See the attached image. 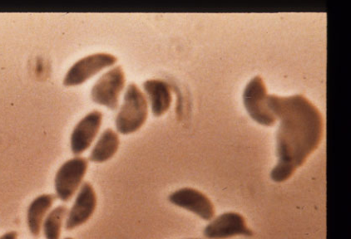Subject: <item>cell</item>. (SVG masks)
<instances>
[{
	"mask_svg": "<svg viewBox=\"0 0 351 239\" xmlns=\"http://www.w3.org/2000/svg\"><path fill=\"white\" fill-rule=\"evenodd\" d=\"M56 199L54 194H44L38 196L30 203L27 210L26 223L29 233L34 238L40 236L43 223Z\"/></svg>",
	"mask_w": 351,
	"mask_h": 239,
	"instance_id": "cell-11",
	"label": "cell"
},
{
	"mask_svg": "<svg viewBox=\"0 0 351 239\" xmlns=\"http://www.w3.org/2000/svg\"><path fill=\"white\" fill-rule=\"evenodd\" d=\"M102 121V112L93 111L77 123L70 140L73 155L80 156L91 147L100 130Z\"/></svg>",
	"mask_w": 351,
	"mask_h": 239,
	"instance_id": "cell-9",
	"label": "cell"
},
{
	"mask_svg": "<svg viewBox=\"0 0 351 239\" xmlns=\"http://www.w3.org/2000/svg\"><path fill=\"white\" fill-rule=\"evenodd\" d=\"M204 237L208 239H225L237 235L252 236V232L245 225V219L236 213H225L220 215L206 227Z\"/></svg>",
	"mask_w": 351,
	"mask_h": 239,
	"instance_id": "cell-10",
	"label": "cell"
},
{
	"mask_svg": "<svg viewBox=\"0 0 351 239\" xmlns=\"http://www.w3.org/2000/svg\"><path fill=\"white\" fill-rule=\"evenodd\" d=\"M64 239H74V238H71V237H67V238H64Z\"/></svg>",
	"mask_w": 351,
	"mask_h": 239,
	"instance_id": "cell-16",
	"label": "cell"
},
{
	"mask_svg": "<svg viewBox=\"0 0 351 239\" xmlns=\"http://www.w3.org/2000/svg\"><path fill=\"white\" fill-rule=\"evenodd\" d=\"M125 81V73L120 66L109 70L93 86L91 92L93 101L111 110L118 109Z\"/></svg>",
	"mask_w": 351,
	"mask_h": 239,
	"instance_id": "cell-5",
	"label": "cell"
},
{
	"mask_svg": "<svg viewBox=\"0 0 351 239\" xmlns=\"http://www.w3.org/2000/svg\"><path fill=\"white\" fill-rule=\"evenodd\" d=\"M19 234L16 231H9L0 236V239H18Z\"/></svg>",
	"mask_w": 351,
	"mask_h": 239,
	"instance_id": "cell-15",
	"label": "cell"
},
{
	"mask_svg": "<svg viewBox=\"0 0 351 239\" xmlns=\"http://www.w3.org/2000/svg\"><path fill=\"white\" fill-rule=\"evenodd\" d=\"M267 105L282 123L278 132V164L271 171L276 182L289 179L321 144L324 121L318 108L302 95L267 96Z\"/></svg>",
	"mask_w": 351,
	"mask_h": 239,
	"instance_id": "cell-1",
	"label": "cell"
},
{
	"mask_svg": "<svg viewBox=\"0 0 351 239\" xmlns=\"http://www.w3.org/2000/svg\"><path fill=\"white\" fill-rule=\"evenodd\" d=\"M267 93L263 78L256 76L245 87L243 101L245 109L253 120L259 124L271 127L278 119L268 108Z\"/></svg>",
	"mask_w": 351,
	"mask_h": 239,
	"instance_id": "cell-4",
	"label": "cell"
},
{
	"mask_svg": "<svg viewBox=\"0 0 351 239\" xmlns=\"http://www.w3.org/2000/svg\"><path fill=\"white\" fill-rule=\"evenodd\" d=\"M169 201L173 205L190 211L204 221H213L215 216V209L208 196L192 188H183L169 195Z\"/></svg>",
	"mask_w": 351,
	"mask_h": 239,
	"instance_id": "cell-8",
	"label": "cell"
},
{
	"mask_svg": "<svg viewBox=\"0 0 351 239\" xmlns=\"http://www.w3.org/2000/svg\"><path fill=\"white\" fill-rule=\"evenodd\" d=\"M194 239H197V238H194Z\"/></svg>",
	"mask_w": 351,
	"mask_h": 239,
	"instance_id": "cell-17",
	"label": "cell"
},
{
	"mask_svg": "<svg viewBox=\"0 0 351 239\" xmlns=\"http://www.w3.org/2000/svg\"><path fill=\"white\" fill-rule=\"evenodd\" d=\"M88 168V160L81 156H76L62 164L54 179L57 199L64 203L71 201L83 185Z\"/></svg>",
	"mask_w": 351,
	"mask_h": 239,
	"instance_id": "cell-3",
	"label": "cell"
},
{
	"mask_svg": "<svg viewBox=\"0 0 351 239\" xmlns=\"http://www.w3.org/2000/svg\"><path fill=\"white\" fill-rule=\"evenodd\" d=\"M68 211L67 206L64 205H58L49 211L42 227V232L45 239H60Z\"/></svg>",
	"mask_w": 351,
	"mask_h": 239,
	"instance_id": "cell-14",
	"label": "cell"
},
{
	"mask_svg": "<svg viewBox=\"0 0 351 239\" xmlns=\"http://www.w3.org/2000/svg\"><path fill=\"white\" fill-rule=\"evenodd\" d=\"M119 146V135L112 129H107L93 147L89 155V162L97 164L108 162L118 152Z\"/></svg>",
	"mask_w": 351,
	"mask_h": 239,
	"instance_id": "cell-13",
	"label": "cell"
},
{
	"mask_svg": "<svg viewBox=\"0 0 351 239\" xmlns=\"http://www.w3.org/2000/svg\"><path fill=\"white\" fill-rule=\"evenodd\" d=\"M148 115L145 95L134 84L128 86L124 101L116 117L117 130L122 135L132 134L145 124Z\"/></svg>",
	"mask_w": 351,
	"mask_h": 239,
	"instance_id": "cell-2",
	"label": "cell"
},
{
	"mask_svg": "<svg viewBox=\"0 0 351 239\" xmlns=\"http://www.w3.org/2000/svg\"><path fill=\"white\" fill-rule=\"evenodd\" d=\"M97 197L95 188L89 182L82 185L73 205L68 211L64 225L65 230L73 231L88 222L95 214Z\"/></svg>",
	"mask_w": 351,
	"mask_h": 239,
	"instance_id": "cell-7",
	"label": "cell"
},
{
	"mask_svg": "<svg viewBox=\"0 0 351 239\" xmlns=\"http://www.w3.org/2000/svg\"><path fill=\"white\" fill-rule=\"evenodd\" d=\"M118 61L114 55L101 53L82 58L71 66L64 79L66 87L84 84L104 68L114 65Z\"/></svg>",
	"mask_w": 351,
	"mask_h": 239,
	"instance_id": "cell-6",
	"label": "cell"
},
{
	"mask_svg": "<svg viewBox=\"0 0 351 239\" xmlns=\"http://www.w3.org/2000/svg\"><path fill=\"white\" fill-rule=\"evenodd\" d=\"M143 88L150 101L153 114L157 117L165 115L173 101L170 86L165 81L151 79L144 82Z\"/></svg>",
	"mask_w": 351,
	"mask_h": 239,
	"instance_id": "cell-12",
	"label": "cell"
}]
</instances>
